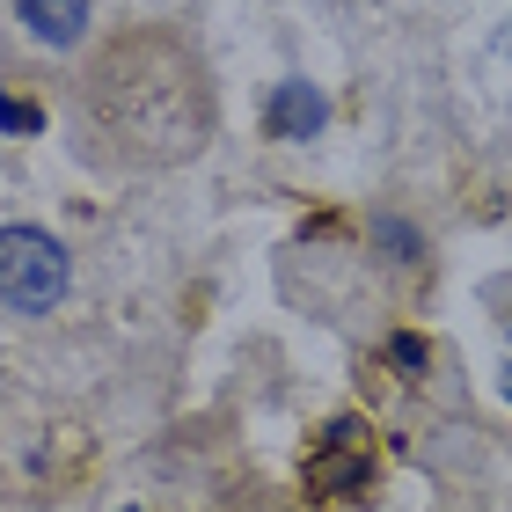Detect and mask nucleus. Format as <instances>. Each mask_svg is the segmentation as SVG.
Segmentation results:
<instances>
[{
	"mask_svg": "<svg viewBox=\"0 0 512 512\" xmlns=\"http://www.w3.org/2000/svg\"><path fill=\"white\" fill-rule=\"evenodd\" d=\"M264 125H271V139H322V125H330V96H322L315 81H278L271 103H264Z\"/></svg>",
	"mask_w": 512,
	"mask_h": 512,
	"instance_id": "7ed1b4c3",
	"label": "nucleus"
},
{
	"mask_svg": "<svg viewBox=\"0 0 512 512\" xmlns=\"http://www.w3.org/2000/svg\"><path fill=\"white\" fill-rule=\"evenodd\" d=\"M15 22L30 30L37 44H81L88 37V0H15Z\"/></svg>",
	"mask_w": 512,
	"mask_h": 512,
	"instance_id": "20e7f679",
	"label": "nucleus"
},
{
	"mask_svg": "<svg viewBox=\"0 0 512 512\" xmlns=\"http://www.w3.org/2000/svg\"><path fill=\"white\" fill-rule=\"evenodd\" d=\"M388 359L403 366V374H425V359H432V352H425V337H410V330H403V337L388 344Z\"/></svg>",
	"mask_w": 512,
	"mask_h": 512,
	"instance_id": "0eeeda50",
	"label": "nucleus"
},
{
	"mask_svg": "<svg viewBox=\"0 0 512 512\" xmlns=\"http://www.w3.org/2000/svg\"><path fill=\"white\" fill-rule=\"evenodd\" d=\"M374 235H381V249H395V264H410V256H425V242L410 235L403 220H374Z\"/></svg>",
	"mask_w": 512,
	"mask_h": 512,
	"instance_id": "39448f33",
	"label": "nucleus"
},
{
	"mask_svg": "<svg viewBox=\"0 0 512 512\" xmlns=\"http://www.w3.org/2000/svg\"><path fill=\"white\" fill-rule=\"evenodd\" d=\"M359 432H366V425L337 417V425H330V454H315V461H308V483H315L322 498H352V491H366V454H359Z\"/></svg>",
	"mask_w": 512,
	"mask_h": 512,
	"instance_id": "f03ea898",
	"label": "nucleus"
},
{
	"mask_svg": "<svg viewBox=\"0 0 512 512\" xmlns=\"http://www.w3.org/2000/svg\"><path fill=\"white\" fill-rule=\"evenodd\" d=\"M0 132H44V110H37V103L0 96Z\"/></svg>",
	"mask_w": 512,
	"mask_h": 512,
	"instance_id": "423d86ee",
	"label": "nucleus"
},
{
	"mask_svg": "<svg viewBox=\"0 0 512 512\" xmlns=\"http://www.w3.org/2000/svg\"><path fill=\"white\" fill-rule=\"evenodd\" d=\"M0 300L15 315H52L66 300V249L44 227H0Z\"/></svg>",
	"mask_w": 512,
	"mask_h": 512,
	"instance_id": "f257e3e1",
	"label": "nucleus"
},
{
	"mask_svg": "<svg viewBox=\"0 0 512 512\" xmlns=\"http://www.w3.org/2000/svg\"><path fill=\"white\" fill-rule=\"evenodd\" d=\"M505 395H512V366H505Z\"/></svg>",
	"mask_w": 512,
	"mask_h": 512,
	"instance_id": "6e6552de",
	"label": "nucleus"
}]
</instances>
